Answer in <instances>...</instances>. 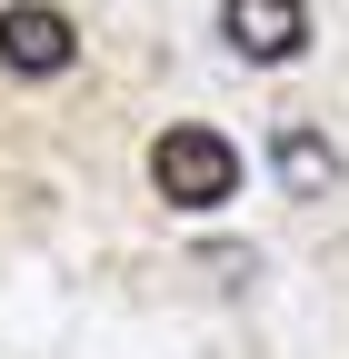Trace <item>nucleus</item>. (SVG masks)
I'll list each match as a JSON object with an SVG mask.
<instances>
[{
	"label": "nucleus",
	"instance_id": "obj_1",
	"mask_svg": "<svg viewBox=\"0 0 349 359\" xmlns=\"http://www.w3.org/2000/svg\"><path fill=\"white\" fill-rule=\"evenodd\" d=\"M150 190L170 210H220V200H240V150L210 120H170L150 140Z\"/></svg>",
	"mask_w": 349,
	"mask_h": 359
},
{
	"label": "nucleus",
	"instance_id": "obj_2",
	"mask_svg": "<svg viewBox=\"0 0 349 359\" xmlns=\"http://www.w3.org/2000/svg\"><path fill=\"white\" fill-rule=\"evenodd\" d=\"M220 40L249 70H289L310 50V0H220Z\"/></svg>",
	"mask_w": 349,
	"mask_h": 359
},
{
	"label": "nucleus",
	"instance_id": "obj_4",
	"mask_svg": "<svg viewBox=\"0 0 349 359\" xmlns=\"http://www.w3.org/2000/svg\"><path fill=\"white\" fill-rule=\"evenodd\" d=\"M270 180H280L289 200H329L339 180H349V160H339L329 130H280V140H270Z\"/></svg>",
	"mask_w": 349,
	"mask_h": 359
},
{
	"label": "nucleus",
	"instance_id": "obj_3",
	"mask_svg": "<svg viewBox=\"0 0 349 359\" xmlns=\"http://www.w3.org/2000/svg\"><path fill=\"white\" fill-rule=\"evenodd\" d=\"M70 60H80V30L60 0H11L0 11V70L11 80H60Z\"/></svg>",
	"mask_w": 349,
	"mask_h": 359
}]
</instances>
